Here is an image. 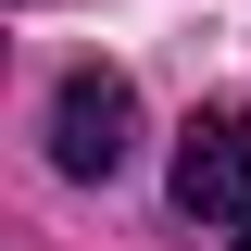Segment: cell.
<instances>
[{
    "label": "cell",
    "instance_id": "6da1fadb",
    "mask_svg": "<svg viewBox=\"0 0 251 251\" xmlns=\"http://www.w3.org/2000/svg\"><path fill=\"white\" fill-rule=\"evenodd\" d=\"M138 151V88H126L113 63H75L50 100V163L63 176H113V163Z\"/></svg>",
    "mask_w": 251,
    "mask_h": 251
},
{
    "label": "cell",
    "instance_id": "7a4b0ae2",
    "mask_svg": "<svg viewBox=\"0 0 251 251\" xmlns=\"http://www.w3.org/2000/svg\"><path fill=\"white\" fill-rule=\"evenodd\" d=\"M176 214L251 226V113L239 100H226V113H188V138H176Z\"/></svg>",
    "mask_w": 251,
    "mask_h": 251
},
{
    "label": "cell",
    "instance_id": "3957f363",
    "mask_svg": "<svg viewBox=\"0 0 251 251\" xmlns=\"http://www.w3.org/2000/svg\"><path fill=\"white\" fill-rule=\"evenodd\" d=\"M239 251H251V239H239Z\"/></svg>",
    "mask_w": 251,
    "mask_h": 251
}]
</instances>
